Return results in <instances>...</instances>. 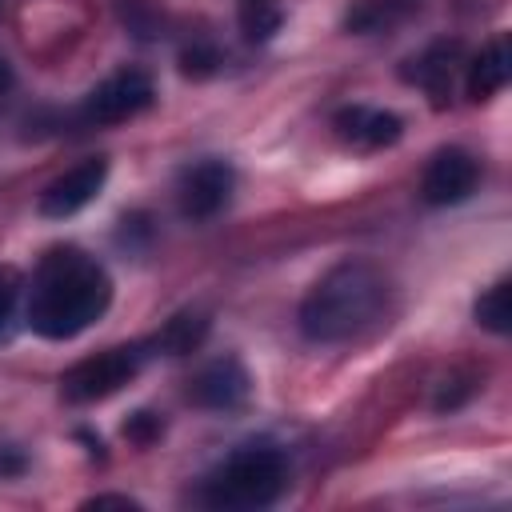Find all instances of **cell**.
I'll return each mask as SVG.
<instances>
[{
    "instance_id": "12",
    "label": "cell",
    "mask_w": 512,
    "mask_h": 512,
    "mask_svg": "<svg viewBox=\"0 0 512 512\" xmlns=\"http://www.w3.org/2000/svg\"><path fill=\"white\" fill-rule=\"evenodd\" d=\"M204 336H208V316H204V312H176V316L156 332L152 348L164 352V356H188V352H196V348L204 344Z\"/></svg>"
},
{
    "instance_id": "6",
    "label": "cell",
    "mask_w": 512,
    "mask_h": 512,
    "mask_svg": "<svg viewBox=\"0 0 512 512\" xmlns=\"http://www.w3.org/2000/svg\"><path fill=\"white\" fill-rule=\"evenodd\" d=\"M152 100H156L152 80H148L144 72H136V68H124V72L108 76L104 84H96V88L88 92L84 116L96 120V124H120V120L144 112Z\"/></svg>"
},
{
    "instance_id": "13",
    "label": "cell",
    "mask_w": 512,
    "mask_h": 512,
    "mask_svg": "<svg viewBox=\"0 0 512 512\" xmlns=\"http://www.w3.org/2000/svg\"><path fill=\"white\" fill-rule=\"evenodd\" d=\"M456 44H436V48H428L420 60H412L416 68L408 72V80H416L420 88H428L432 96H436V104L444 100V92L452 88V60H456Z\"/></svg>"
},
{
    "instance_id": "5",
    "label": "cell",
    "mask_w": 512,
    "mask_h": 512,
    "mask_svg": "<svg viewBox=\"0 0 512 512\" xmlns=\"http://www.w3.org/2000/svg\"><path fill=\"white\" fill-rule=\"evenodd\" d=\"M104 180H108V160H104V156H88V160L72 164L68 172H60V176L40 192L36 212H40L44 220H68V216H76L84 204H92V200L100 196Z\"/></svg>"
},
{
    "instance_id": "11",
    "label": "cell",
    "mask_w": 512,
    "mask_h": 512,
    "mask_svg": "<svg viewBox=\"0 0 512 512\" xmlns=\"http://www.w3.org/2000/svg\"><path fill=\"white\" fill-rule=\"evenodd\" d=\"M508 76H512V48H508V40L504 36H496V40H488L484 48H480V56L468 64V96L472 100H492L504 84H508Z\"/></svg>"
},
{
    "instance_id": "1",
    "label": "cell",
    "mask_w": 512,
    "mask_h": 512,
    "mask_svg": "<svg viewBox=\"0 0 512 512\" xmlns=\"http://www.w3.org/2000/svg\"><path fill=\"white\" fill-rule=\"evenodd\" d=\"M112 304V276L104 264L72 244L40 256L24 288V320L44 340H72L92 328Z\"/></svg>"
},
{
    "instance_id": "10",
    "label": "cell",
    "mask_w": 512,
    "mask_h": 512,
    "mask_svg": "<svg viewBox=\"0 0 512 512\" xmlns=\"http://www.w3.org/2000/svg\"><path fill=\"white\" fill-rule=\"evenodd\" d=\"M400 132H404L400 116H392L384 108L352 104V108L336 112V136L348 140L352 148H388V144L400 140Z\"/></svg>"
},
{
    "instance_id": "9",
    "label": "cell",
    "mask_w": 512,
    "mask_h": 512,
    "mask_svg": "<svg viewBox=\"0 0 512 512\" xmlns=\"http://www.w3.org/2000/svg\"><path fill=\"white\" fill-rule=\"evenodd\" d=\"M248 392H252V376L236 356H220V360L204 364L188 388L192 404L212 408V412H232V408L248 404Z\"/></svg>"
},
{
    "instance_id": "4",
    "label": "cell",
    "mask_w": 512,
    "mask_h": 512,
    "mask_svg": "<svg viewBox=\"0 0 512 512\" xmlns=\"http://www.w3.org/2000/svg\"><path fill=\"white\" fill-rule=\"evenodd\" d=\"M144 364V348L132 344V348H108V352H96L80 364H72L64 376H60V392L68 404H96V400H108L112 392H120Z\"/></svg>"
},
{
    "instance_id": "3",
    "label": "cell",
    "mask_w": 512,
    "mask_h": 512,
    "mask_svg": "<svg viewBox=\"0 0 512 512\" xmlns=\"http://www.w3.org/2000/svg\"><path fill=\"white\" fill-rule=\"evenodd\" d=\"M288 484L284 456L276 448H244L228 456L208 480H204V500L212 508H268Z\"/></svg>"
},
{
    "instance_id": "16",
    "label": "cell",
    "mask_w": 512,
    "mask_h": 512,
    "mask_svg": "<svg viewBox=\"0 0 512 512\" xmlns=\"http://www.w3.org/2000/svg\"><path fill=\"white\" fill-rule=\"evenodd\" d=\"M240 28L248 40H268L280 28L276 0H240Z\"/></svg>"
},
{
    "instance_id": "19",
    "label": "cell",
    "mask_w": 512,
    "mask_h": 512,
    "mask_svg": "<svg viewBox=\"0 0 512 512\" xmlns=\"http://www.w3.org/2000/svg\"><path fill=\"white\" fill-rule=\"evenodd\" d=\"M0 472H20V456H0Z\"/></svg>"
},
{
    "instance_id": "15",
    "label": "cell",
    "mask_w": 512,
    "mask_h": 512,
    "mask_svg": "<svg viewBox=\"0 0 512 512\" xmlns=\"http://www.w3.org/2000/svg\"><path fill=\"white\" fill-rule=\"evenodd\" d=\"M24 276L20 268L4 264L0 268V344H12L16 328H20V308H24Z\"/></svg>"
},
{
    "instance_id": "8",
    "label": "cell",
    "mask_w": 512,
    "mask_h": 512,
    "mask_svg": "<svg viewBox=\"0 0 512 512\" xmlns=\"http://www.w3.org/2000/svg\"><path fill=\"white\" fill-rule=\"evenodd\" d=\"M476 180H480V168L464 148H440L424 168L420 196L436 208H448V204L468 200L476 192Z\"/></svg>"
},
{
    "instance_id": "7",
    "label": "cell",
    "mask_w": 512,
    "mask_h": 512,
    "mask_svg": "<svg viewBox=\"0 0 512 512\" xmlns=\"http://www.w3.org/2000/svg\"><path fill=\"white\" fill-rule=\"evenodd\" d=\"M232 188H236L232 164H224V160H200V164H192L180 176L176 200H180V212L188 220H212L232 200Z\"/></svg>"
},
{
    "instance_id": "18",
    "label": "cell",
    "mask_w": 512,
    "mask_h": 512,
    "mask_svg": "<svg viewBox=\"0 0 512 512\" xmlns=\"http://www.w3.org/2000/svg\"><path fill=\"white\" fill-rule=\"evenodd\" d=\"M108 504H116V508H140V504L128 500V496H92L84 508H108Z\"/></svg>"
},
{
    "instance_id": "2",
    "label": "cell",
    "mask_w": 512,
    "mask_h": 512,
    "mask_svg": "<svg viewBox=\"0 0 512 512\" xmlns=\"http://www.w3.org/2000/svg\"><path fill=\"white\" fill-rule=\"evenodd\" d=\"M388 276L368 260L332 264L300 300V332L316 344H348L388 316Z\"/></svg>"
},
{
    "instance_id": "17",
    "label": "cell",
    "mask_w": 512,
    "mask_h": 512,
    "mask_svg": "<svg viewBox=\"0 0 512 512\" xmlns=\"http://www.w3.org/2000/svg\"><path fill=\"white\" fill-rule=\"evenodd\" d=\"M152 428H156V424H152V416H148V412H136V420H132L124 432H128L132 440H148V436H152Z\"/></svg>"
},
{
    "instance_id": "14",
    "label": "cell",
    "mask_w": 512,
    "mask_h": 512,
    "mask_svg": "<svg viewBox=\"0 0 512 512\" xmlns=\"http://www.w3.org/2000/svg\"><path fill=\"white\" fill-rule=\"evenodd\" d=\"M476 324L480 328H488V332H496V336H508L512 332V288H508V280H496L480 300H476Z\"/></svg>"
},
{
    "instance_id": "20",
    "label": "cell",
    "mask_w": 512,
    "mask_h": 512,
    "mask_svg": "<svg viewBox=\"0 0 512 512\" xmlns=\"http://www.w3.org/2000/svg\"><path fill=\"white\" fill-rule=\"evenodd\" d=\"M4 88H8V68L0 64V92H4Z\"/></svg>"
}]
</instances>
